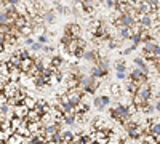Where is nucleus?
I'll list each match as a JSON object with an SVG mask.
<instances>
[{
  "label": "nucleus",
  "instance_id": "f257e3e1",
  "mask_svg": "<svg viewBox=\"0 0 160 144\" xmlns=\"http://www.w3.org/2000/svg\"><path fill=\"white\" fill-rule=\"evenodd\" d=\"M109 115L112 117V119H114L115 122H118L120 125H123L125 122L131 120L133 112L130 111L128 104H122V102H118L117 106H114V107H111V109H109Z\"/></svg>",
  "mask_w": 160,
  "mask_h": 144
},
{
  "label": "nucleus",
  "instance_id": "f03ea898",
  "mask_svg": "<svg viewBox=\"0 0 160 144\" xmlns=\"http://www.w3.org/2000/svg\"><path fill=\"white\" fill-rule=\"evenodd\" d=\"M80 88H82L87 95H95L96 91L99 90V82L98 78L91 77V75H85V78L80 83Z\"/></svg>",
  "mask_w": 160,
  "mask_h": 144
},
{
  "label": "nucleus",
  "instance_id": "7ed1b4c3",
  "mask_svg": "<svg viewBox=\"0 0 160 144\" xmlns=\"http://www.w3.org/2000/svg\"><path fill=\"white\" fill-rule=\"evenodd\" d=\"M136 22V18L133 15H128V13H122V15L118 16V19H115L112 24L115 26V27H118V26H125V27H133Z\"/></svg>",
  "mask_w": 160,
  "mask_h": 144
},
{
  "label": "nucleus",
  "instance_id": "20e7f679",
  "mask_svg": "<svg viewBox=\"0 0 160 144\" xmlns=\"http://www.w3.org/2000/svg\"><path fill=\"white\" fill-rule=\"evenodd\" d=\"M62 34L68 37H80L82 35V26L77 22H68V24H64Z\"/></svg>",
  "mask_w": 160,
  "mask_h": 144
},
{
  "label": "nucleus",
  "instance_id": "39448f33",
  "mask_svg": "<svg viewBox=\"0 0 160 144\" xmlns=\"http://www.w3.org/2000/svg\"><path fill=\"white\" fill-rule=\"evenodd\" d=\"M42 16H43V19H45L47 24H55L56 19H58V13H56L55 8H47Z\"/></svg>",
  "mask_w": 160,
  "mask_h": 144
},
{
  "label": "nucleus",
  "instance_id": "423d86ee",
  "mask_svg": "<svg viewBox=\"0 0 160 144\" xmlns=\"http://www.w3.org/2000/svg\"><path fill=\"white\" fill-rule=\"evenodd\" d=\"M29 107L26 106V104L22 102V104H18V106H15L13 107V112H15V117H19V119H26L28 117V114H29Z\"/></svg>",
  "mask_w": 160,
  "mask_h": 144
},
{
  "label": "nucleus",
  "instance_id": "0eeeda50",
  "mask_svg": "<svg viewBox=\"0 0 160 144\" xmlns=\"http://www.w3.org/2000/svg\"><path fill=\"white\" fill-rule=\"evenodd\" d=\"M131 27H125V26H118L117 27V37L120 38V40H130V37H131Z\"/></svg>",
  "mask_w": 160,
  "mask_h": 144
},
{
  "label": "nucleus",
  "instance_id": "6e6552de",
  "mask_svg": "<svg viewBox=\"0 0 160 144\" xmlns=\"http://www.w3.org/2000/svg\"><path fill=\"white\" fill-rule=\"evenodd\" d=\"M55 10H56L58 15H61V16H69L71 13H72V8L59 3V0H55Z\"/></svg>",
  "mask_w": 160,
  "mask_h": 144
},
{
  "label": "nucleus",
  "instance_id": "1a4fd4ad",
  "mask_svg": "<svg viewBox=\"0 0 160 144\" xmlns=\"http://www.w3.org/2000/svg\"><path fill=\"white\" fill-rule=\"evenodd\" d=\"M61 122H62L64 125H75V123H77V114H72V112L62 114Z\"/></svg>",
  "mask_w": 160,
  "mask_h": 144
},
{
  "label": "nucleus",
  "instance_id": "9d476101",
  "mask_svg": "<svg viewBox=\"0 0 160 144\" xmlns=\"http://www.w3.org/2000/svg\"><path fill=\"white\" fill-rule=\"evenodd\" d=\"M133 66H135V67H139V69H142L146 74L149 72V66H148V62H146V59H144V58H141V56H138V58L133 59Z\"/></svg>",
  "mask_w": 160,
  "mask_h": 144
},
{
  "label": "nucleus",
  "instance_id": "9b49d317",
  "mask_svg": "<svg viewBox=\"0 0 160 144\" xmlns=\"http://www.w3.org/2000/svg\"><path fill=\"white\" fill-rule=\"evenodd\" d=\"M98 66L102 69L104 75L108 77V74H109V67H111V61H109V58L102 55V58H101V59H99V62H98Z\"/></svg>",
  "mask_w": 160,
  "mask_h": 144
},
{
  "label": "nucleus",
  "instance_id": "f8f14e48",
  "mask_svg": "<svg viewBox=\"0 0 160 144\" xmlns=\"http://www.w3.org/2000/svg\"><path fill=\"white\" fill-rule=\"evenodd\" d=\"M88 72H90V75H91V77H95V78H102V77H106V75H104V72H102V69L98 66V64H93V66L90 67V71H88Z\"/></svg>",
  "mask_w": 160,
  "mask_h": 144
},
{
  "label": "nucleus",
  "instance_id": "ddd939ff",
  "mask_svg": "<svg viewBox=\"0 0 160 144\" xmlns=\"http://www.w3.org/2000/svg\"><path fill=\"white\" fill-rule=\"evenodd\" d=\"M109 95L114 96V98H120L122 96V87L118 83H111L109 85Z\"/></svg>",
  "mask_w": 160,
  "mask_h": 144
},
{
  "label": "nucleus",
  "instance_id": "4468645a",
  "mask_svg": "<svg viewBox=\"0 0 160 144\" xmlns=\"http://www.w3.org/2000/svg\"><path fill=\"white\" fill-rule=\"evenodd\" d=\"M144 47H142V53H151V55H154V51H155V47H157V42L155 40H149V42H146V43H142Z\"/></svg>",
  "mask_w": 160,
  "mask_h": 144
},
{
  "label": "nucleus",
  "instance_id": "2eb2a0df",
  "mask_svg": "<svg viewBox=\"0 0 160 144\" xmlns=\"http://www.w3.org/2000/svg\"><path fill=\"white\" fill-rule=\"evenodd\" d=\"M114 67H115V72H127V62L125 59H117L115 64H114Z\"/></svg>",
  "mask_w": 160,
  "mask_h": 144
},
{
  "label": "nucleus",
  "instance_id": "dca6fc26",
  "mask_svg": "<svg viewBox=\"0 0 160 144\" xmlns=\"http://www.w3.org/2000/svg\"><path fill=\"white\" fill-rule=\"evenodd\" d=\"M149 132H151V136L160 135V122H152L149 125Z\"/></svg>",
  "mask_w": 160,
  "mask_h": 144
},
{
  "label": "nucleus",
  "instance_id": "f3484780",
  "mask_svg": "<svg viewBox=\"0 0 160 144\" xmlns=\"http://www.w3.org/2000/svg\"><path fill=\"white\" fill-rule=\"evenodd\" d=\"M24 104H26V106H28L29 109H35V107L38 106V101L34 99V98H31V96H28V98L24 99Z\"/></svg>",
  "mask_w": 160,
  "mask_h": 144
},
{
  "label": "nucleus",
  "instance_id": "a211bd4d",
  "mask_svg": "<svg viewBox=\"0 0 160 144\" xmlns=\"http://www.w3.org/2000/svg\"><path fill=\"white\" fill-rule=\"evenodd\" d=\"M93 106H95L98 111H102L106 107L104 104H102V98L101 96H95V98H93Z\"/></svg>",
  "mask_w": 160,
  "mask_h": 144
},
{
  "label": "nucleus",
  "instance_id": "6ab92c4d",
  "mask_svg": "<svg viewBox=\"0 0 160 144\" xmlns=\"http://www.w3.org/2000/svg\"><path fill=\"white\" fill-rule=\"evenodd\" d=\"M130 42H131V43H135V45L142 43V34H131V37H130Z\"/></svg>",
  "mask_w": 160,
  "mask_h": 144
},
{
  "label": "nucleus",
  "instance_id": "aec40b11",
  "mask_svg": "<svg viewBox=\"0 0 160 144\" xmlns=\"http://www.w3.org/2000/svg\"><path fill=\"white\" fill-rule=\"evenodd\" d=\"M152 112H155V106H154V104H151V102H149L148 106H146V107L142 109V114H144V115H151Z\"/></svg>",
  "mask_w": 160,
  "mask_h": 144
},
{
  "label": "nucleus",
  "instance_id": "412c9836",
  "mask_svg": "<svg viewBox=\"0 0 160 144\" xmlns=\"http://www.w3.org/2000/svg\"><path fill=\"white\" fill-rule=\"evenodd\" d=\"M43 47H45L43 43H40V42H35L34 45H31V50L34 51V53H38V51H42V50H43Z\"/></svg>",
  "mask_w": 160,
  "mask_h": 144
},
{
  "label": "nucleus",
  "instance_id": "4be33fe9",
  "mask_svg": "<svg viewBox=\"0 0 160 144\" xmlns=\"http://www.w3.org/2000/svg\"><path fill=\"white\" fill-rule=\"evenodd\" d=\"M37 42L43 43V45H48V43H50V35H47V34H42V35H38V40H37Z\"/></svg>",
  "mask_w": 160,
  "mask_h": 144
},
{
  "label": "nucleus",
  "instance_id": "5701e85b",
  "mask_svg": "<svg viewBox=\"0 0 160 144\" xmlns=\"http://www.w3.org/2000/svg\"><path fill=\"white\" fill-rule=\"evenodd\" d=\"M74 136H75V135H74L72 132H62V139H64V141H68V142L72 141Z\"/></svg>",
  "mask_w": 160,
  "mask_h": 144
},
{
  "label": "nucleus",
  "instance_id": "b1692460",
  "mask_svg": "<svg viewBox=\"0 0 160 144\" xmlns=\"http://www.w3.org/2000/svg\"><path fill=\"white\" fill-rule=\"evenodd\" d=\"M101 98H102V104L108 107L109 104H111V95H101Z\"/></svg>",
  "mask_w": 160,
  "mask_h": 144
},
{
  "label": "nucleus",
  "instance_id": "393cba45",
  "mask_svg": "<svg viewBox=\"0 0 160 144\" xmlns=\"http://www.w3.org/2000/svg\"><path fill=\"white\" fill-rule=\"evenodd\" d=\"M131 51H133V48H131V47H128V48H125V50H120V55H122V56H128V55L131 53Z\"/></svg>",
  "mask_w": 160,
  "mask_h": 144
},
{
  "label": "nucleus",
  "instance_id": "a878e982",
  "mask_svg": "<svg viewBox=\"0 0 160 144\" xmlns=\"http://www.w3.org/2000/svg\"><path fill=\"white\" fill-rule=\"evenodd\" d=\"M115 77L118 78V80H123V78L127 77V72H115Z\"/></svg>",
  "mask_w": 160,
  "mask_h": 144
},
{
  "label": "nucleus",
  "instance_id": "bb28decb",
  "mask_svg": "<svg viewBox=\"0 0 160 144\" xmlns=\"http://www.w3.org/2000/svg\"><path fill=\"white\" fill-rule=\"evenodd\" d=\"M24 43L31 47V45H34L35 42H34V38H32V37H28V38H24Z\"/></svg>",
  "mask_w": 160,
  "mask_h": 144
},
{
  "label": "nucleus",
  "instance_id": "cd10ccee",
  "mask_svg": "<svg viewBox=\"0 0 160 144\" xmlns=\"http://www.w3.org/2000/svg\"><path fill=\"white\" fill-rule=\"evenodd\" d=\"M154 56H155V58H160V43H157V47H155V51H154Z\"/></svg>",
  "mask_w": 160,
  "mask_h": 144
},
{
  "label": "nucleus",
  "instance_id": "c85d7f7f",
  "mask_svg": "<svg viewBox=\"0 0 160 144\" xmlns=\"http://www.w3.org/2000/svg\"><path fill=\"white\" fill-rule=\"evenodd\" d=\"M155 106V112H160V99H157V102L154 104Z\"/></svg>",
  "mask_w": 160,
  "mask_h": 144
},
{
  "label": "nucleus",
  "instance_id": "c756f323",
  "mask_svg": "<svg viewBox=\"0 0 160 144\" xmlns=\"http://www.w3.org/2000/svg\"><path fill=\"white\" fill-rule=\"evenodd\" d=\"M155 98H157V99H160V90H158L157 93H155Z\"/></svg>",
  "mask_w": 160,
  "mask_h": 144
},
{
  "label": "nucleus",
  "instance_id": "7c9ffc66",
  "mask_svg": "<svg viewBox=\"0 0 160 144\" xmlns=\"http://www.w3.org/2000/svg\"><path fill=\"white\" fill-rule=\"evenodd\" d=\"M68 144H75V142H74V141H69V142H68Z\"/></svg>",
  "mask_w": 160,
  "mask_h": 144
},
{
  "label": "nucleus",
  "instance_id": "2f4dec72",
  "mask_svg": "<svg viewBox=\"0 0 160 144\" xmlns=\"http://www.w3.org/2000/svg\"><path fill=\"white\" fill-rule=\"evenodd\" d=\"M62 2H66V0H62Z\"/></svg>",
  "mask_w": 160,
  "mask_h": 144
}]
</instances>
